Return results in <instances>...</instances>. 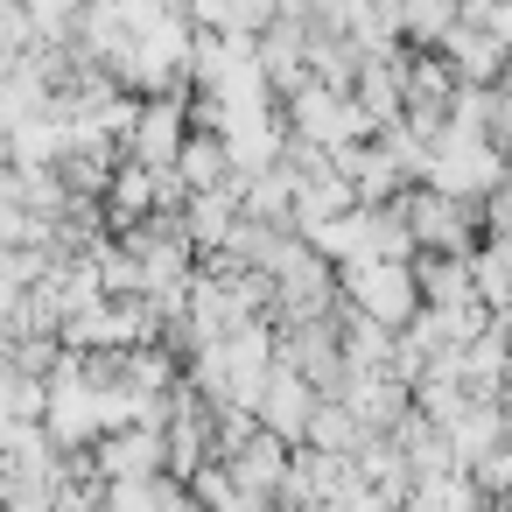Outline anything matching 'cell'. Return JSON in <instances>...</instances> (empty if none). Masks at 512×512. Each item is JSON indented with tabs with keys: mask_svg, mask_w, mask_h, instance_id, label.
Returning a JSON list of instances; mask_svg holds the SVG:
<instances>
[{
	"mask_svg": "<svg viewBox=\"0 0 512 512\" xmlns=\"http://www.w3.org/2000/svg\"><path fill=\"white\" fill-rule=\"evenodd\" d=\"M344 295H351V316H365V323H407L421 302H414V274H407V260H351L344 267Z\"/></svg>",
	"mask_w": 512,
	"mask_h": 512,
	"instance_id": "cell-1",
	"label": "cell"
},
{
	"mask_svg": "<svg viewBox=\"0 0 512 512\" xmlns=\"http://www.w3.org/2000/svg\"><path fill=\"white\" fill-rule=\"evenodd\" d=\"M309 414H316V386H309L295 365H281V358H274V365H267V379H260V393H253V421H260L274 442H288V449H295V442L309 435Z\"/></svg>",
	"mask_w": 512,
	"mask_h": 512,
	"instance_id": "cell-2",
	"label": "cell"
},
{
	"mask_svg": "<svg viewBox=\"0 0 512 512\" xmlns=\"http://www.w3.org/2000/svg\"><path fill=\"white\" fill-rule=\"evenodd\" d=\"M183 99H148V106H134V127H127V162H141V169H176V155H183Z\"/></svg>",
	"mask_w": 512,
	"mask_h": 512,
	"instance_id": "cell-3",
	"label": "cell"
}]
</instances>
